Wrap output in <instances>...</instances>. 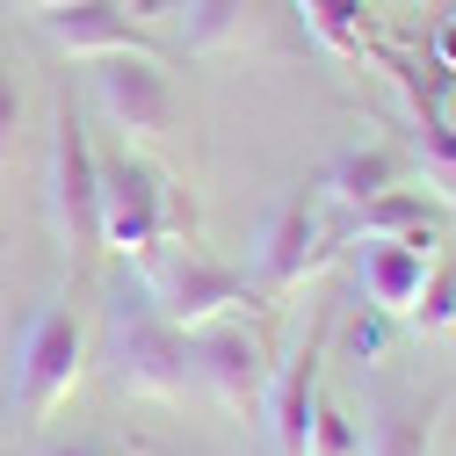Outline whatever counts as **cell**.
Segmentation results:
<instances>
[{
    "label": "cell",
    "instance_id": "obj_1",
    "mask_svg": "<svg viewBox=\"0 0 456 456\" xmlns=\"http://www.w3.org/2000/svg\"><path fill=\"white\" fill-rule=\"evenodd\" d=\"M102 377L124 398H159V406H182L196 384V340L159 319V305L145 290H117L102 312Z\"/></svg>",
    "mask_w": 456,
    "mask_h": 456
},
{
    "label": "cell",
    "instance_id": "obj_2",
    "mask_svg": "<svg viewBox=\"0 0 456 456\" xmlns=\"http://www.w3.org/2000/svg\"><path fill=\"white\" fill-rule=\"evenodd\" d=\"M87 319H80V305L73 297H51V305H37L29 312V326H22V348H15V384H8V420L29 435V428H44L51 413L66 406V398L80 391V377H87Z\"/></svg>",
    "mask_w": 456,
    "mask_h": 456
},
{
    "label": "cell",
    "instance_id": "obj_3",
    "mask_svg": "<svg viewBox=\"0 0 456 456\" xmlns=\"http://www.w3.org/2000/svg\"><path fill=\"white\" fill-rule=\"evenodd\" d=\"M189 224H196V210L175 196L167 175H152L131 152L102 159V247H117L124 261H152L175 232H189Z\"/></svg>",
    "mask_w": 456,
    "mask_h": 456
},
{
    "label": "cell",
    "instance_id": "obj_4",
    "mask_svg": "<svg viewBox=\"0 0 456 456\" xmlns=\"http://www.w3.org/2000/svg\"><path fill=\"white\" fill-rule=\"evenodd\" d=\"M145 297L159 305V319H175L182 333H203L232 312H268V290L247 282L240 268L210 261L203 247H175V254H152L145 261Z\"/></svg>",
    "mask_w": 456,
    "mask_h": 456
},
{
    "label": "cell",
    "instance_id": "obj_5",
    "mask_svg": "<svg viewBox=\"0 0 456 456\" xmlns=\"http://www.w3.org/2000/svg\"><path fill=\"white\" fill-rule=\"evenodd\" d=\"M51 224L80 261L102 254V152L73 94H59L51 109Z\"/></svg>",
    "mask_w": 456,
    "mask_h": 456
},
{
    "label": "cell",
    "instance_id": "obj_6",
    "mask_svg": "<svg viewBox=\"0 0 456 456\" xmlns=\"http://www.w3.org/2000/svg\"><path fill=\"white\" fill-rule=\"evenodd\" d=\"M333 232H326V196L319 189H290L268 224H261V240H254V268H261V290L282 297V290H297L305 275H319L333 261Z\"/></svg>",
    "mask_w": 456,
    "mask_h": 456
},
{
    "label": "cell",
    "instance_id": "obj_7",
    "mask_svg": "<svg viewBox=\"0 0 456 456\" xmlns=\"http://www.w3.org/2000/svg\"><path fill=\"white\" fill-rule=\"evenodd\" d=\"M94 102H102V117L117 124L124 138H159V131H175V117H182L175 80H167V59H145V51L102 59L94 66Z\"/></svg>",
    "mask_w": 456,
    "mask_h": 456
},
{
    "label": "cell",
    "instance_id": "obj_8",
    "mask_svg": "<svg viewBox=\"0 0 456 456\" xmlns=\"http://www.w3.org/2000/svg\"><path fill=\"white\" fill-rule=\"evenodd\" d=\"M189 340H196V384H210V398H217L224 413L254 420L268 406V384H275L268 348H261L247 326H232V319H217V326H203Z\"/></svg>",
    "mask_w": 456,
    "mask_h": 456
},
{
    "label": "cell",
    "instance_id": "obj_9",
    "mask_svg": "<svg viewBox=\"0 0 456 456\" xmlns=\"http://www.w3.org/2000/svg\"><path fill=\"white\" fill-rule=\"evenodd\" d=\"M44 37L66 51V59H117V51H145V59H167V44L138 22L131 0H66V8L37 15Z\"/></svg>",
    "mask_w": 456,
    "mask_h": 456
},
{
    "label": "cell",
    "instance_id": "obj_10",
    "mask_svg": "<svg viewBox=\"0 0 456 456\" xmlns=\"http://www.w3.org/2000/svg\"><path fill=\"white\" fill-rule=\"evenodd\" d=\"M326 340H333V319H319L297 355L275 370L268 384V435H275V456H305V435H312V413H319V370H326Z\"/></svg>",
    "mask_w": 456,
    "mask_h": 456
},
{
    "label": "cell",
    "instance_id": "obj_11",
    "mask_svg": "<svg viewBox=\"0 0 456 456\" xmlns=\"http://www.w3.org/2000/svg\"><path fill=\"white\" fill-rule=\"evenodd\" d=\"M442 413H449V384L377 391V398H370V442H362V456H435Z\"/></svg>",
    "mask_w": 456,
    "mask_h": 456
},
{
    "label": "cell",
    "instance_id": "obj_12",
    "mask_svg": "<svg viewBox=\"0 0 456 456\" xmlns=\"http://www.w3.org/2000/svg\"><path fill=\"white\" fill-rule=\"evenodd\" d=\"M355 275H362V297L384 319H406L413 297L428 290V275H435V247H420V240H362Z\"/></svg>",
    "mask_w": 456,
    "mask_h": 456
},
{
    "label": "cell",
    "instance_id": "obj_13",
    "mask_svg": "<svg viewBox=\"0 0 456 456\" xmlns=\"http://www.w3.org/2000/svg\"><path fill=\"white\" fill-rule=\"evenodd\" d=\"M398 182H406V145H355V152H340L326 175H319V196L355 217L370 196H384Z\"/></svg>",
    "mask_w": 456,
    "mask_h": 456
},
{
    "label": "cell",
    "instance_id": "obj_14",
    "mask_svg": "<svg viewBox=\"0 0 456 456\" xmlns=\"http://www.w3.org/2000/svg\"><path fill=\"white\" fill-rule=\"evenodd\" d=\"M355 232L362 240H420V247H442V203L420 196V189H384L355 210Z\"/></svg>",
    "mask_w": 456,
    "mask_h": 456
},
{
    "label": "cell",
    "instance_id": "obj_15",
    "mask_svg": "<svg viewBox=\"0 0 456 456\" xmlns=\"http://www.w3.org/2000/svg\"><path fill=\"white\" fill-rule=\"evenodd\" d=\"M182 8V51L189 59H224L254 37V0H175Z\"/></svg>",
    "mask_w": 456,
    "mask_h": 456
},
{
    "label": "cell",
    "instance_id": "obj_16",
    "mask_svg": "<svg viewBox=\"0 0 456 456\" xmlns=\"http://www.w3.org/2000/svg\"><path fill=\"white\" fill-rule=\"evenodd\" d=\"M305 29L333 51V59H370V22H362V0H297Z\"/></svg>",
    "mask_w": 456,
    "mask_h": 456
},
{
    "label": "cell",
    "instance_id": "obj_17",
    "mask_svg": "<svg viewBox=\"0 0 456 456\" xmlns=\"http://www.w3.org/2000/svg\"><path fill=\"white\" fill-rule=\"evenodd\" d=\"M406 167H420V182H428L435 196L456 203V124H449V117H442V124H413Z\"/></svg>",
    "mask_w": 456,
    "mask_h": 456
},
{
    "label": "cell",
    "instance_id": "obj_18",
    "mask_svg": "<svg viewBox=\"0 0 456 456\" xmlns=\"http://www.w3.org/2000/svg\"><path fill=\"white\" fill-rule=\"evenodd\" d=\"M406 319H413V333H420V340L456 333V268H435V275H428V290L413 297V312H406Z\"/></svg>",
    "mask_w": 456,
    "mask_h": 456
},
{
    "label": "cell",
    "instance_id": "obj_19",
    "mask_svg": "<svg viewBox=\"0 0 456 456\" xmlns=\"http://www.w3.org/2000/svg\"><path fill=\"white\" fill-rule=\"evenodd\" d=\"M305 456H362V435L355 420L333 406V398L319 391V413H312V435H305Z\"/></svg>",
    "mask_w": 456,
    "mask_h": 456
},
{
    "label": "cell",
    "instance_id": "obj_20",
    "mask_svg": "<svg viewBox=\"0 0 456 456\" xmlns=\"http://www.w3.org/2000/svg\"><path fill=\"white\" fill-rule=\"evenodd\" d=\"M15 138H22V87H15L8 66H0V167L15 159Z\"/></svg>",
    "mask_w": 456,
    "mask_h": 456
},
{
    "label": "cell",
    "instance_id": "obj_21",
    "mask_svg": "<svg viewBox=\"0 0 456 456\" xmlns=\"http://www.w3.org/2000/svg\"><path fill=\"white\" fill-rule=\"evenodd\" d=\"M377 348H384V312L370 305V312H362V319L348 326V355H355V362H370Z\"/></svg>",
    "mask_w": 456,
    "mask_h": 456
},
{
    "label": "cell",
    "instance_id": "obj_22",
    "mask_svg": "<svg viewBox=\"0 0 456 456\" xmlns=\"http://www.w3.org/2000/svg\"><path fill=\"white\" fill-rule=\"evenodd\" d=\"M428 59H435V66L456 80V15H442V22L428 29Z\"/></svg>",
    "mask_w": 456,
    "mask_h": 456
},
{
    "label": "cell",
    "instance_id": "obj_23",
    "mask_svg": "<svg viewBox=\"0 0 456 456\" xmlns=\"http://www.w3.org/2000/svg\"><path fill=\"white\" fill-rule=\"evenodd\" d=\"M15 8H29V15H44V8H66V0H15ZM138 15H159V8H175V0H131Z\"/></svg>",
    "mask_w": 456,
    "mask_h": 456
},
{
    "label": "cell",
    "instance_id": "obj_24",
    "mask_svg": "<svg viewBox=\"0 0 456 456\" xmlns=\"http://www.w3.org/2000/svg\"><path fill=\"white\" fill-rule=\"evenodd\" d=\"M51 456H109V449H94V442H80V449H51Z\"/></svg>",
    "mask_w": 456,
    "mask_h": 456
}]
</instances>
